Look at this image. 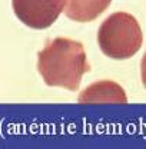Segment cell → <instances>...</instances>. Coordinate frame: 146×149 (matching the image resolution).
<instances>
[{
  "instance_id": "6da1fadb",
  "label": "cell",
  "mask_w": 146,
  "mask_h": 149,
  "mask_svg": "<svg viewBox=\"0 0 146 149\" xmlns=\"http://www.w3.org/2000/svg\"><path fill=\"white\" fill-rule=\"evenodd\" d=\"M37 69L47 86L77 91L82 76L90 70L80 42L56 37L37 55Z\"/></svg>"
},
{
  "instance_id": "7a4b0ae2",
  "label": "cell",
  "mask_w": 146,
  "mask_h": 149,
  "mask_svg": "<svg viewBox=\"0 0 146 149\" xmlns=\"http://www.w3.org/2000/svg\"><path fill=\"white\" fill-rule=\"evenodd\" d=\"M143 35L139 22L126 12L110 15L99 27L97 43L103 55L123 60L135 56L142 47Z\"/></svg>"
},
{
  "instance_id": "3957f363",
  "label": "cell",
  "mask_w": 146,
  "mask_h": 149,
  "mask_svg": "<svg viewBox=\"0 0 146 149\" xmlns=\"http://www.w3.org/2000/svg\"><path fill=\"white\" fill-rule=\"evenodd\" d=\"M16 17L32 29H47L60 16L65 0H12Z\"/></svg>"
},
{
  "instance_id": "277c9868",
  "label": "cell",
  "mask_w": 146,
  "mask_h": 149,
  "mask_svg": "<svg viewBox=\"0 0 146 149\" xmlns=\"http://www.w3.org/2000/svg\"><path fill=\"white\" fill-rule=\"evenodd\" d=\"M79 103H128L122 86L113 80H99L79 95Z\"/></svg>"
},
{
  "instance_id": "5b68a950",
  "label": "cell",
  "mask_w": 146,
  "mask_h": 149,
  "mask_svg": "<svg viewBox=\"0 0 146 149\" xmlns=\"http://www.w3.org/2000/svg\"><path fill=\"white\" fill-rule=\"evenodd\" d=\"M112 0H65L66 16L74 22L86 23L99 17Z\"/></svg>"
},
{
  "instance_id": "8992f818",
  "label": "cell",
  "mask_w": 146,
  "mask_h": 149,
  "mask_svg": "<svg viewBox=\"0 0 146 149\" xmlns=\"http://www.w3.org/2000/svg\"><path fill=\"white\" fill-rule=\"evenodd\" d=\"M140 74H142V83L146 88V52L143 59H142V63H140Z\"/></svg>"
}]
</instances>
